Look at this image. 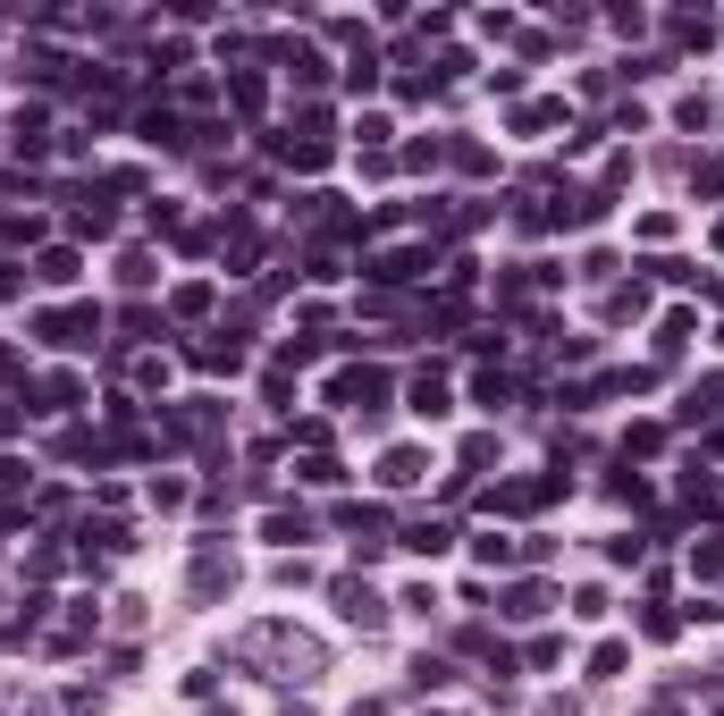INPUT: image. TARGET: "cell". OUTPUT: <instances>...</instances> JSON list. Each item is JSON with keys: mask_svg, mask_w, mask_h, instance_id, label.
<instances>
[{"mask_svg": "<svg viewBox=\"0 0 724 716\" xmlns=\"http://www.w3.org/2000/svg\"><path fill=\"white\" fill-rule=\"evenodd\" d=\"M236 666H245V675H261V683H312L320 675V641L312 632H295V624H245V632H236Z\"/></svg>", "mask_w": 724, "mask_h": 716, "instance_id": "obj_1", "label": "cell"}, {"mask_svg": "<svg viewBox=\"0 0 724 716\" xmlns=\"http://www.w3.org/2000/svg\"><path fill=\"white\" fill-rule=\"evenodd\" d=\"M270 152H279L286 169H329V152H338V144H329V119H320V110H304V119L270 144Z\"/></svg>", "mask_w": 724, "mask_h": 716, "instance_id": "obj_2", "label": "cell"}, {"mask_svg": "<svg viewBox=\"0 0 724 716\" xmlns=\"http://www.w3.org/2000/svg\"><path fill=\"white\" fill-rule=\"evenodd\" d=\"M186 590L203 598V607H220L228 590H236V556H228V540H203V548H194V573H186Z\"/></svg>", "mask_w": 724, "mask_h": 716, "instance_id": "obj_3", "label": "cell"}, {"mask_svg": "<svg viewBox=\"0 0 724 716\" xmlns=\"http://www.w3.org/2000/svg\"><path fill=\"white\" fill-rule=\"evenodd\" d=\"M34 337H51V346H68V355H85L101 337V312L94 304H68V312H34Z\"/></svg>", "mask_w": 724, "mask_h": 716, "instance_id": "obj_4", "label": "cell"}, {"mask_svg": "<svg viewBox=\"0 0 724 716\" xmlns=\"http://www.w3.org/2000/svg\"><path fill=\"white\" fill-rule=\"evenodd\" d=\"M329 598H338V616L363 624V632H379V624H388V598H379L363 573H338V582H329Z\"/></svg>", "mask_w": 724, "mask_h": 716, "instance_id": "obj_5", "label": "cell"}, {"mask_svg": "<svg viewBox=\"0 0 724 716\" xmlns=\"http://www.w3.org/2000/svg\"><path fill=\"white\" fill-rule=\"evenodd\" d=\"M556 472H548V481H498L489 489V515H531V506H548V497H556Z\"/></svg>", "mask_w": 724, "mask_h": 716, "instance_id": "obj_6", "label": "cell"}, {"mask_svg": "<svg viewBox=\"0 0 724 716\" xmlns=\"http://www.w3.org/2000/svg\"><path fill=\"white\" fill-rule=\"evenodd\" d=\"M329 396H338V405H354V413H379L388 371H338V380H329Z\"/></svg>", "mask_w": 724, "mask_h": 716, "instance_id": "obj_7", "label": "cell"}, {"mask_svg": "<svg viewBox=\"0 0 724 716\" xmlns=\"http://www.w3.org/2000/svg\"><path fill=\"white\" fill-rule=\"evenodd\" d=\"M430 261H439L430 245H396V254H379V261H371V279H379V287H405V279H421Z\"/></svg>", "mask_w": 724, "mask_h": 716, "instance_id": "obj_8", "label": "cell"}, {"mask_svg": "<svg viewBox=\"0 0 724 716\" xmlns=\"http://www.w3.org/2000/svg\"><path fill=\"white\" fill-rule=\"evenodd\" d=\"M261 540H279V548H304V540H312V515H304V506H270V515H261Z\"/></svg>", "mask_w": 724, "mask_h": 716, "instance_id": "obj_9", "label": "cell"}, {"mask_svg": "<svg viewBox=\"0 0 724 716\" xmlns=\"http://www.w3.org/2000/svg\"><path fill=\"white\" fill-rule=\"evenodd\" d=\"M421 472H430V456H421V447H388V456H379V489H413Z\"/></svg>", "mask_w": 724, "mask_h": 716, "instance_id": "obj_10", "label": "cell"}, {"mask_svg": "<svg viewBox=\"0 0 724 716\" xmlns=\"http://www.w3.org/2000/svg\"><path fill=\"white\" fill-rule=\"evenodd\" d=\"M76 270H85L76 245H42V261H34V279H42V287H76Z\"/></svg>", "mask_w": 724, "mask_h": 716, "instance_id": "obj_11", "label": "cell"}, {"mask_svg": "<svg viewBox=\"0 0 724 716\" xmlns=\"http://www.w3.org/2000/svg\"><path fill=\"white\" fill-rule=\"evenodd\" d=\"M446 405H455V396H446V371H421V380H413V413H421V422H439Z\"/></svg>", "mask_w": 724, "mask_h": 716, "instance_id": "obj_12", "label": "cell"}, {"mask_svg": "<svg viewBox=\"0 0 724 716\" xmlns=\"http://www.w3.org/2000/svg\"><path fill=\"white\" fill-rule=\"evenodd\" d=\"M211 304H220V287H211V279H186V287L169 295V312H177V321H203Z\"/></svg>", "mask_w": 724, "mask_h": 716, "instance_id": "obj_13", "label": "cell"}, {"mask_svg": "<svg viewBox=\"0 0 724 716\" xmlns=\"http://www.w3.org/2000/svg\"><path fill=\"white\" fill-rule=\"evenodd\" d=\"M505 616H514V624L548 616V582H514V590H505Z\"/></svg>", "mask_w": 724, "mask_h": 716, "instance_id": "obj_14", "label": "cell"}, {"mask_svg": "<svg viewBox=\"0 0 724 716\" xmlns=\"http://www.w3.org/2000/svg\"><path fill=\"white\" fill-rule=\"evenodd\" d=\"M228 101H236L245 119H261V101H270V85H261L253 67H236V76H228Z\"/></svg>", "mask_w": 724, "mask_h": 716, "instance_id": "obj_15", "label": "cell"}, {"mask_svg": "<svg viewBox=\"0 0 724 716\" xmlns=\"http://www.w3.org/2000/svg\"><path fill=\"white\" fill-rule=\"evenodd\" d=\"M473 556L489 565V573H498V565H523V540H505V531H480V540H473Z\"/></svg>", "mask_w": 724, "mask_h": 716, "instance_id": "obj_16", "label": "cell"}, {"mask_svg": "<svg viewBox=\"0 0 724 716\" xmlns=\"http://www.w3.org/2000/svg\"><path fill=\"white\" fill-rule=\"evenodd\" d=\"M42 405H51V413L85 405V380H76V371H51V380H42Z\"/></svg>", "mask_w": 724, "mask_h": 716, "instance_id": "obj_17", "label": "cell"}, {"mask_svg": "<svg viewBox=\"0 0 724 716\" xmlns=\"http://www.w3.org/2000/svg\"><path fill=\"white\" fill-rule=\"evenodd\" d=\"M556 119H565V101H523V110H514V127H523V135L556 127Z\"/></svg>", "mask_w": 724, "mask_h": 716, "instance_id": "obj_18", "label": "cell"}, {"mask_svg": "<svg viewBox=\"0 0 724 716\" xmlns=\"http://www.w3.org/2000/svg\"><path fill=\"white\" fill-rule=\"evenodd\" d=\"M446 540H455V531H446V522H413V531H405V548H413V556H439Z\"/></svg>", "mask_w": 724, "mask_h": 716, "instance_id": "obj_19", "label": "cell"}, {"mask_svg": "<svg viewBox=\"0 0 724 716\" xmlns=\"http://www.w3.org/2000/svg\"><path fill=\"white\" fill-rule=\"evenodd\" d=\"M674 42H683V51H708V42H716V17H674Z\"/></svg>", "mask_w": 724, "mask_h": 716, "instance_id": "obj_20", "label": "cell"}, {"mask_svg": "<svg viewBox=\"0 0 724 716\" xmlns=\"http://www.w3.org/2000/svg\"><path fill=\"white\" fill-rule=\"evenodd\" d=\"M446 675H455V666H446V657H430V650L413 657V691H446Z\"/></svg>", "mask_w": 724, "mask_h": 716, "instance_id": "obj_21", "label": "cell"}, {"mask_svg": "<svg viewBox=\"0 0 724 716\" xmlns=\"http://www.w3.org/2000/svg\"><path fill=\"white\" fill-rule=\"evenodd\" d=\"M691 573H699V582H724V540H699V548H691Z\"/></svg>", "mask_w": 724, "mask_h": 716, "instance_id": "obj_22", "label": "cell"}, {"mask_svg": "<svg viewBox=\"0 0 724 716\" xmlns=\"http://www.w3.org/2000/svg\"><path fill=\"white\" fill-rule=\"evenodd\" d=\"M640 312H649V295H640V287H615V295H606V321H640Z\"/></svg>", "mask_w": 724, "mask_h": 716, "instance_id": "obj_23", "label": "cell"}, {"mask_svg": "<svg viewBox=\"0 0 724 716\" xmlns=\"http://www.w3.org/2000/svg\"><path fill=\"white\" fill-rule=\"evenodd\" d=\"M473 396H480V405H489V413H498L505 396H514V380H505V371H480V380H473Z\"/></svg>", "mask_w": 724, "mask_h": 716, "instance_id": "obj_24", "label": "cell"}, {"mask_svg": "<svg viewBox=\"0 0 724 716\" xmlns=\"http://www.w3.org/2000/svg\"><path fill=\"white\" fill-rule=\"evenodd\" d=\"M624 641H599V650H590V675H599V683H606V675H624Z\"/></svg>", "mask_w": 724, "mask_h": 716, "instance_id": "obj_25", "label": "cell"}, {"mask_svg": "<svg viewBox=\"0 0 724 716\" xmlns=\"http://www.w3.org/2000/svg\"><path fill=\"white\" fill-rule=\"evenodd\" d=\"M640 632H649V641H674V632H683V616H674V607H649V616H640Z\"/></svg>", "mask_w": 724, "mask_h": 716, "instance_id": "obj_26", "label": "cell"}, {"mask_svg": "<svg viewBox=\"0 0 724 716\" xmlns=\"http://www.w3.org/2000/svg\"><path fill=\"white\" fill-rule=\"evenodd\" d=\"M0 489H26V464L17 456H0Z\"/></svg>", "mask_w": 724, "mask_h": 716, "instance_id": "obj_27", "label": "cell"}, {"mask_svg": "<svg viewBox=\"0 0 724 716\" xmlns=\"http://www.w3.org/2000/svg\"><path fill=\"white\" fill-rule=\"evenodd\" d=\"M9 295H17V261H0V304H9Z\"/></svg>", "mask_w": 724, "mask_h": 716, "instance_id": "obj_28", "label": "cell"}, {"mask_svg": "<svg viewBox=\"0 0 724 716\" xmlns=\"http://www.w3.org/2000/svg\"><path fill=\"white\" fill-rule=\"evenodd\" d=\"M539 716H573V700H548V708H539Z\"/></svg>", "mask_w": 724, "mask_h": 716, "instance_id": "obj_29", "label": "cell"}, {"mask_svg": "<svg viewBox=\"0 0 724 716\" xmlns=\"http://www.w3.org/2000/svg\"><path fill=\"white\" fill-rule=\"evenodd\" d=\"M354 716H388V708H379V700H363V708H354Z\"/></svg>", "mask_w": 724, "mask_h": 716, "instance_id": "obj_30", "label": "cell"}, {"mask_svg": "<svg viewBox=\"0 0 724 716\" xmlns=\"http://www.w3.org/2000/svg\"><path fill=\"white\" fill-rule=\"evenodd\" d=\"M0 522H17V506H0Z\"/></svg>", "mask_w": 724, "mask_h": 716, "instance_id": "obj_31", "label": "cell"}, {"mask_svg": "<svg viewBox=\"0 0 724 716\" xmlns=\"http://www.w3.org/2000/svg\"><path fill=\"white\" fill-rule=\"evenodd\" d=\"M716 245H724V220H716Z\"/></svg>", "mask_w": 724, "mask_h": 716, "instance_id": "obj_32", "label": "cell"}, {"mask_svg": "<svg viewBox=\"0 0 724 716\" xmlns=\"http://www.w3.org/2000/svg\"><path fill=\"white\" fill-rule=\"evenodd\" d=\"M211 716H236V708H211Z\"/></svg>", "mask_w": 724, "mask_h": 716, "instance_id": "obj_33", "label": "cell"}, {"mask_svg": "<svg viewBox=\"0 0 724 716\" xmlns=\"http://www.w3.org/2000/svg\"><path fill=\"white\" fill-rule=\"evenodd\" d=\"M649 716H674V708H649Z\"/></svg>", "mask_w": 724, "mask_h": 716, "instance_id": "obj_34", "label": "cell"}]
</instances>
